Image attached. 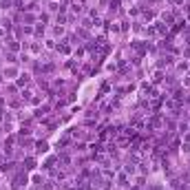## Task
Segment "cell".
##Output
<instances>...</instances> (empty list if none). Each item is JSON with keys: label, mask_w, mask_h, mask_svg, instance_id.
<instances>
[{"label": "cell", "mask_w": 190, "mask_h": 190, "mask_svg": "<svg viewBox=\"0 0 190 190\" xmlns=\"http://www.w3.org/2000/svg\"><path fill=\"white\" fill-rule=\"evenodd\" d=\"M133 49H135L137 53H146V51H148V49H146V44H141L139 40H135V42H133Z\"/></svg>", "instance_id": "3"}, {"label": "cell", "mask_w": 190, "mask_h": 190, "mask_svg": "<svg viewBox=\"0 0 190 190\" xmlns=\"http://www.w3.org/2000/svg\"><path fill=\"white\" fill-rule=\"evenodd\" d=\"M188 20H190V18H188Z\"/></svg>", "instance_id": "28"}, {"label": "cell", "mask_w": 190, "mask_h": 190, "mask_svg": "<svg viewBox=\"0 0 190 190\" xmlns=\"http://www.w3.org/2000/svg\"><path fill=\"white\" fill-rule=\"evenodd\" d=\"M188 128H190V126L186 124V122H181V124H179V130H181V133H188Z\"/></svg>", "instance_id": "16"}, {"label": "cell", "mask_w": 190, "mask_h": 190, "mask_svg": "<svg viewBox=\"0 0 190 190\" xmlns=\"http://www.w3.org/2000/svg\"><path fill=\"white\" fill-rule=\"evenodd\" d=\"M25 168L27 170H33L35 168V159H33V157H27V159H25Z\"/></svg>", "instance_id": "7"}, {"label": "cell", "mask_w": 190, "mask_h": 190, "mask_svg": "<svg viewBox=\"0 0 190 190\" xmlns=\"http://www.w3.org/2000/svg\"><path fill=\"white\" fill-rule=\"evenodd\" d=\"M53 33H58V35H62V33H64V27H55V29H53Z\"/></svg>", "instance_id": "22"}, {"label": "cell", "mask_w": 190, "mask_h": 190, "mask_svg": "<svg viewBox=\"0 0 190 190\" xmlns=\"http://www.w3.org/2000/svg\"><path fill=\"white\" fill-rule=\"evenodd\" d=\"M31 181H33L35 186H40V184H44V177H42V175H33V177H31Z\"/></svg>", "instance_id": "11"}, {"label": "cell", "mask_w": 190, "mask_h": 190, "mask_svg": "<svg viewBox=\"0 0 190 190\" xmlns=\"http://www.w3.org/2000/svg\"><path fill=\"white\" fill-rule=\"evenodd\" d=\"M5 42H7V46H9L11 51H18V49H20V44H18L13 38H5Z\"/></svg>", "instance_id": "1"}, {"label": "cell", "mask_w": 190, "mask_h": 190, "mask_svg": "<svg viewBox=\"0 0 190 190\" xmlns=\"http://www.w3.org/2000/svg\"><path fill=\"white\" fill-rule=\"evenodd\" d=\"M35 150H38V153H46V150H49L46 141H38V144H35Z\"/></svg>", "instance_id": "8"}, {"label": "cell", "mask_w": 190, "mask_h": 190, "mask_svg": "<svg viewBox=\"0 0 190 190\" xmlns=\"http://www.w3.org/2000/svg\"><path fill=\"white\" fill-rule=\"evenodd\" d=\"M25 184H27V175H18V177H15V181H13L15 188H18V186H25Z\"/></svg>", "instance_id": "6"}, {"label": "cell", "mask_w": 190, "mask_h": 190, "mask_svg": "<svg viewBox=\"0 0 190 190\" xmlns=\"http://www.w3.org/2000/svg\"><path fill=\"white\" fill-rule=\"evenodd\" d=\"M0 9L9 11V9H11V0H0Z\"/></svg>", "instance_id": "12"}, {"label": "cell", "mask_w": 190, "mask_h": 190, "mask_svg": "<svg viewBox=\"0 0 190 190\" xmlns=\"http://www.w3.org/2000/svg\"><path fill=\"white\" fill-rule=\"evenodd\" d=\"M2 29H5V27H0V33H2Z\"/></svg>", "instance_id": "27"}, {"label": "cell", "mask_w": 190, "mask_h": 190, "mask_svg": "<svg viewBox=\"0 0 190 190\" xmlns=\"http://www.w3.org/2000/svg\"><path fill=\"white\" fill-rule=\"evenodd\" d=\"M5 75H9V77H13V75H15V69H11V66H9V69H5Z\"/></svg>", "instance_id": "18"}, {"label": "cell", "mask_w": 190, "mask_h": 190, "mask_svg": "<svg viewBox=\"0 0 190 190\" xmlns=\"http://www.w3.org/2000/svg\"><path fill=\"white\" fill-rule=\"evenodd\" d=\"M46 46H49V49H53V46H58V44H55V40H46Z\"/></svg>", "instance_id": "25"}, {"label": "cell", "mask_w": 190, "mask_h": 190, "mask_svg": "<svg viewBox=\"0 0 190 190\" xmlns=\"http://www.w3.org/2000/svg\"><path fill=\"white\" fill-rule=\"evenodd\" d=\"M117 181H120V186H128V177H126V172H120V175H117Z\"/></svg>", "instance_id": "9"}, {"label": "cell", "mask_w": 190, "mask_h": 190, "mask_svg": "<svg viewBox=\"0 0 190 190\" xmlns=\"http://www.w3.org/2000/svg\"><path fill=\"white\" fill-rule=\"evenodd\" d=\"M155 29L159 31V33H168V25H166V22H157Z\"/></svg>", "instance_id": "10"}, {"label": "cell", "mask_w": 190, "mask_h": 190, "mask_svg": "<svg viewBox=\"0 0 190 190\" xmlns=\"http://www.w3.org/2000/svg\"><path fill=\"white\" fill-rule=\"evenodd\" d=\"M55 49L60 51V53H69V51H71V46L66 44V40H62V44H58V46H55Z\"/></svg>", "instance_id": "5"}, {"label": "cell", "mask_w": 190, "mask_h": 190, "mask_svg": "<svg viewBox=\"0 0 190 190\" xmlns=\"http://www.w3.org/2000/svg\"><path fill=\"white\" fill-rule=\"evenodd\" d=\"M168 64H172V58H170V55H166V58H161L159 66H168Z\"/></svg>", "instance_id": "13"}, {"label": "cell", "mask_w": 190, "mask_h": 190, "mask_svg": "<svg viewBox=\"0 0 190 190\" xmlns=\"http://www.w3.org/2000/svg\"><path fill=\"white\" fill-rule=\"evenodd\" d=\"M5 60H7V62H18V60H15V55H13V53H7V55H5Z\"/></svg>", "instance_id": "17"}, {"label": "cell", "mask_w": 190, "mask_h": 190, "mask_svg": "<svg viewBox=\"0 0 190 190\" xmlns=\"http://www.w3.org/2000/svg\"><path fill=\"white\" fill-rule=\"evenodd\" d=\"M22 20H27V22H33V20H35V18H33V15H31V13H27V15H25V18H22Z\"/></svg>", "instance_id": "24"}, {"label": "cell", "mask_w": 190, "mask_h": 190, "mask_svg": "<svg viewBox=\"0 0 190 190\" xmlns=\"http://www.w3.org/2000/svg\"><path fill=\"white\" fill-rule=\"evenodd\" d=\"M31 82V77H29V73H22L20 77H18V86H27Z\"/></svg>", "instance_id": "2"}, {"label": "cell", "mask_w": 190, "mask_h": 190, "mask_svg": "<svg viewBox=\"0 0 190 190\" xmlns=\"http://www.w3.org/2000/svg\"><path fill=\"white\" fill-rule=\"evenodd\" d=\"M177 69H179V71H186V69H188V62H179V64H177Z\"/></svg>", "instance_id": "21"}, {"label": "cell", "mask_w": 190, "mask_h": 190, "mask_svg": "<svg viewBox=\"0 0 190 190\" xmlns=\"http://www.w3.org/2000/svg\"><path fill=\"white\" fill-rule=\"evenodd\" d=\"M13 161H9V164H7V161H5V164H0V170H2V172H11V170H13Z\"/></svg>", "instance_id": "4"}, {"label": "cell", "mask_w": 190, "mask_h": 190, "mask_svg": "<svg viewBox=\"0 0 190 190\" xmlns=\"http://www.w3.org/2000/svg\"><path fill=\"white\" fill-rule=\"evenodd\" d=\"M71 9H73V13H80V11H82V5H77V2H73V5H71Z\"/></svg>", "instance_id": "14"}, {"label": "cell", "mask_w": 190, "mask_h": 190, "mask_svg": "<svg viewBox=\"0 0 190 190\" xmlns=\"http://www.w3.org/2000/svg\"><path fill=\"white\" fill-rule=\"evenodd\" d=\"M2 27H5V29H11V22H9V18H5V20H2Z\"/></svg>", "instance_id": "23"}, {"label": "cell", "mask_w": 190, "mask_h": 190, "mask_svg": "<svg viewBox=\"0 0 190 190\" xmlns=\"http://www.w3.org/2000/svg\"><path fill=\"white\" fill-rule=\"evenodd\" d=\"M44 190H53V181H49V184L44 186Z\"/></svg>", "instance_id": "26"}, {"label": "cell", "mask_w": 190, "mask_h": 190, "mask_svg": "<svg viewBox=\"0 0 190 190\" xmlns=\"http://www.w3.org/2000/svg\"><path fill=\"white\" fill-rule=\"evenodd\" d=\"M161 80H164V75H161L159 71H157V73H155V77H153V82H161Z\"/></svg>", "instance_id": "20"}, {"label": "cell", "mask_w": 190, "mask_h": 190, "mask_svg": "<svg viewBox=\"0 0 190 190\" xmlns=\"http://www.w3.org/2000/svg\"><path fill=\"white\" fill-rule=\"evenodd\" d=\"M49 11H60V5H58V2H51V5H49Z\"/></svg>", "instance_id": "15"}, {"label": "cell", "mask_w": 190, "mask_h": 190, "mask_svg": "<svg viewBox=\"0 0 190 190\" xmlns=\"http://www.w3.org/2000/svg\"><path fill=\"white\" fill-rule=\"evenodd\" d=\"M35 35H44V27H42V25L35 27Z\"/></svg>", "instance_id": "19"}]
</instances>
